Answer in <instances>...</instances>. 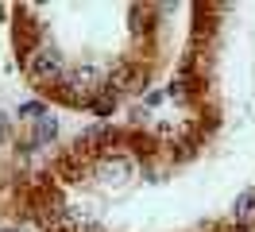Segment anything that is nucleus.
Wrapping results in <instances>:
<instances>
[{"instance_id": "f257e3e1", "label": "nucleus", "mask_w": 255, "mask_h": 232, "mask_svg": "<svg viewBox=\"0 0 255 232\" xmlns=\"http://www.w3.org/2000/svg\"><path fill=\"white\" fill-rule=\"evenodd\" d=\"M97 70L93 66H81V70H74V74L62 77V97L70 101V105H89L97 97Z\"/></svg>"}, {"instance_id": "f03ea898", "label": "nucleus", "mask_w": 255, "mask_h": 232, "mask_svg": "<svg viewBox=\"0 0 255 232\" xmlns=\"http://www.w3.org/2000/svg\"><path fill=\"white\" fill-rule=\"evenodd\" d=\"M27 74L35 81H58L62 77V54L54 50V46H39L27 54Z\"/></svg>"}, {"instance_id": "7ed1b4c3", "label": "nucleus", "mask_w": 255, "mask_h": 232, "mask_svg": "<svg viewBox=\"0 0 255 232\" xmlns=\"http://www.w3.org/2000/svg\"><path fill=\"white\" fill-rule=\"evenodd\" d=\"M131 159H124V155H105L101 159V178L105 182H128L131 178Z\"/></svg>"}, {"instance_id": "20e7f679", "label": "nucleus", "mask_w": 255, "mask_h": 232, "mask_svg": "<svg viewBox=\"0 0 255 232\" xmlns=\"http://www.w3.org/2000/svg\"><path fill=\"white\" fill-rule=\"evenodd\" d=\"M232 221L236 225H255V190H244L232 201Z\"/></svg>"}, {"instance_id": "39448f33", "label": "nucleus", "mask_w": 255, "mask_h": 232, "mask_svg": "<svg viewBox=\"0 0 255 232\" xmlns=\"http://www.w3.org/2000/svg\"><path fill=\"white\" fill-rule=\"evenodd\" d=\"M131 81H135V66H128V62H120V66H116V70H112L109 74V81H105V85H101V89H131Z\"/></svg>"}, {"instance_id": "423d86ee", "label": "nucleus", "mask_w": 255, "mask_h": 232, "mask_svg": "<svg viewBox=\"0 0 255 232\" xmlns=\"http://www.w3.org/2000/svg\"><path fill=\"white\" fill-rule=\"evenodd\" d=\"M58 136V120H54V116H39V120H35V136H31V143H39V147H43V143H50V139Z\"/></svg>"}, {"instance_id": "0eeeda50", "label": "nucleus", "mask_w": 255, "mask_h": 232, "mask_svg": "<svg viewBox=\"0 0 255 232\" xmlns=\"http://www.w3.org/2000/svg\"><path fill=\"white\" fill-rule=\"evenodd\" d=\"M19 116H23V120H39V116H47V108H43V101H23V105H19Z\"/></svg>"}, {"instance_id": "6e6552de", "label": "nucleus", "mask_w": 255, "mask_h": 232, "mask_svg": "<svg viewBox=\"0 0 255 232\" xmlns=\"http://www.w3.org/2000/svg\"><path fill=\"white\" fill-rule=\"evenodd\" d=\"M89 105H93V112H97V116H112V108H116V101H112V97H93Z\"/></svg>"}, {"instance_id": "1a4fd4ad", "label": "nucleus", "mask_w": 255, "mask_h": 232, "mask_svg": "<svg viewBox=\"0 0 255 232\" xmlns=\"http://www.w3.org/2000/svg\"><path fill=\"white\" fill-rule=\"evenodd\" d=\"M4 136H8V116L0 112V143H4Z\"/></svg>"}, {"instance_id": "9d476101", "label": "nucleus", "mask_w": 255, "mask_h": 232, "mask_svg": "<svg viewBox=\"0 0 255 232\" xmlns=\"http://www.w3.org/2000/svg\"><path fill=\"white\" fill-rule=\"evenodd\" d=\"M0 232H19V229H0Z\"/></svg>"}]
</instances>
